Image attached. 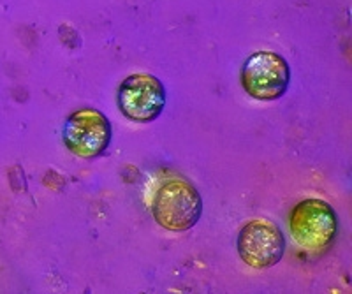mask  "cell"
<instances>
[{
	"instance_id": "cell-2",
	"label": "cell",
	"mask_w": 352,
	"mask_h": 294,
	"mask_svg": "<svg viewBox=\"0 0 352 294\" xmlns=\"http://www.w3.org/2000/svg\"><path fill=\"white\" fill-rule=\"evenodd\" d=\"M287 222L294 243L312 254L328 250L338 234V215L335 208L319 198L298 201L292 206Z\"/></svg>"
},
{
	"instance_id": "cell-1",
	"label": "cell",
	"mask_w": 352,
	"mask_h": 294,
	"mask_svg": "<svg viewBox=\"0 0 352 294\" xmlns=\"http://www.w3.org/2000/svg\"><path fill=\"white\" fill-rule=\"evenodd\" d=\"M152 215L162 229L187 233L203 215V198L196 185L185 178H168L153 194Z\"/></svg>"
},
{
	"instance_id": "cell-4",
	"label": "cell",
	"mask_w": 352,
	"mask_h": 294,
	"mask_svg": "<svg viewBox=\"0 0 352 294\" xmlns=\"http://www.w3.org/2000/svg\"><path fill=\"white\" fill-rule=\"evenodd\" d=\"M241 87L252 99L261 102L278 101L291 85V67L275 52H256L243 62Z\"/></svg>"
},
{
	"instance_id": "cell-5",
	"label": "cell",
	"mask_w": 352,
	"mask_h": 294,
	"mask_svg": "<svg viewBox=\"0 0 352 294\" xmlns=\"http://www.w3.org/2000/svg\"><path fill=\"white\" fill-rule=\"evenodd\" d=\"M116 104L127 120L136 124L155 122L166 108L164 83L148 73L129 74L118 87Z\"/></svg>"
},
{
	"instance_id": "cell-3",
	"label": "cell",
	"mask_w": 352,
	"mask_h": 294,
	"mask_svg": "<svg viewBox=\"0 0 352 294\" xmlns=\"http://www.w3.org/2000/svg\"><path fill=\"white\" fill-rule=\"evenodd\" d=\"M113 127L109 118L96 108L72 111L62 127V143L78 159L94 161L104 155L111 145Z\"/></svg>"
},
{
	"instance_id": "cell-6",
	"label": "cell",
	"mask_w": 352,
	"mask_h": 294,
	"mask_svg": "<svg viewBox=\"0 0 352 294\" xmlns=\"http://www.w3.org/2000/svg\"><path fill=\"white\" fill-rule=\"evenodd\" d=\"M285 234L268 218L248 220L236 238V250L241 261L254 270H270L285 254Z\"/></svg>"
}]
</instances>
